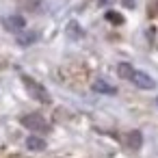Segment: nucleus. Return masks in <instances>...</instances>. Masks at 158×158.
I'll list each match as a JSON object with an SVG mask.
<instances>
[{"label": "nucleus", "mask_w": 158, "mask_h": 158, "mask_svg": "<svg viewBox=\"0 0 158 158\" xmlns=\"http://www.w3.org/2000/svg\"><path fill=\"white\" fill-rule=\"evenodd\" d=\"M22 82H24L26 91H28L37 102H41V104H48V102H50V93L46 91V87H44V85H39V82H37V80H33L31 76H22Z\"/></svg>", "instance_id": "f257e3e1"}, {"label": "nucleus", "mask_w": 158, "mask_h": 158, "mask_svg": "<svg viewBox=\"0 0 158 158\" xmlns=\"http://www.w3.org/2000/svg\"><path fill=\"white\" fill-rule=\"evenodd\" d=\"M67 35H69L72 39H80V37H82V31H80V26H78L76 22H69V24H67Z\"/></svg>", "instance_id": "1a4fd4ad"}, {"label": "nucleus", "mask_w": 158, "mask_h": 158, "mask_svg": "<svg viewBox=\"0 0 158 158\" xmlns=\"http://www.w3.org/2000/svg\"><path fill=\"white\" fill-rule=\"evenodd\" d=\"M26 147H28L31 152H41V149H46V141H44L41 136L31 134V136L26 139Z\"/></svg>", "instance_id": "423d86ee"}, {"label": "nucleus", "mask_w": 158, "mask_h": 158, "mask_svg": "<svg viewBox=\"0 0 158 158\" xmlns=\"http://www.w3.org/2000/svg\"><path fill=\"white\" fill-rule=\"evenodd\" d=\"M156 106H158V98H156Z\"/></svg>", "instance_id": "4468645a"}, {"label": "nucleus", "mask_w": 158, "mask_h": 158, "mask_svg": "<svg viewBox=\"0 0 158 158\" xmlns=\"http://www.w3.org/2000/svg\"><path fill=\"white\" fill-rule=\"evenodd\" d=\"M93 91H95V93H104V95H115V93H117V89H115L113 85H108L106 80H100V78L93 82Z\"/></svg>", "instance_id": "39448f33"}, {"label": "nucleus", "mask_w": 158, "mask_h": 158, "mask_svg": "<svg viewBox=\"0 0 158 158\" xmlns=\"http://www.w3.org/2000/svg\"><path fill=\"white\" fill-rule=\"evenodd\" d=\"M132 85H136L139 89H154L156 87V82H154V78L149 76V74H145V72H139V69H134V74H132Z\"/></svg>", "instance_id": "7ed1b4c3"}, {"label": "nucleus", "mask_w": 158, "mask_h": 158, "mask_svg": "<svg viewBox=\"0 0 158 158\" xmlns=\"http://www.w3.org/2000/svg\"><path fill=\"white\" fill-rule=\"evenodd\" d=\"M141 143H143V136H141V132H139V130H132V132L128 134V147H132V149H139V147H141Z\"/></svg>", "instance_id": "6e6552de"}, {"label": "nucleus", "mask_w": 158, "mask_h": 158, "mask_svg": "<svg viewBox=\"0 0 158 158\" xmlns=\"http://www.w3.org/2000/svg\"><path fill=\"white\" fill-rule=\"evenodd\" d=\"M5 26H7L9 31H13V33H20V31L26 26V20H24L22 15H11V18L5 20Z\"/></svg>", "instance_id": "20e7f679"}, {"label": "nucleus", "mask_w": 158, "mask_h": 158, "mask_svg": "<svg viewBox=\"0 0 158 158\" xmlns=\"http://www.w3.org/2000/svg\"><path fill=\"white\" fill-rule=\"evenodd\" d=\"M106 2H108V0H98V5H100V7H102V5H106Z\"/></svg>", "instance_id": "ddd939ff"}, {"label": "nucleus", "mask_w": 158, "mask_h": 158, "mask_svg": "<svg viewBox=\"0 0 158 158\" xmlns=\"http://www.w3.org/2000/svg\"><path fill=\"white\" fill-rule=\"evenodd\" d=\"M117 74H119V78L130 80V78H132V74H134V67H132L130 63H119V65H117Z\"/></svg>", "instance_id": "0eeeda50"}, {"label": "nucleus", "mask_w": 158, "mask_h": 158, "mask_svg": "<svg viewBox=\"0 0 158 158\" xmlns=\"http://www.w3.org/2000/svg\"><path fill=\"white\" fill-rule=\"evenodd\" d=\"M106 20H108L110 24H123L121 13H115V11H106Z\"/></svg>", "instance_id": "9b49d317"}, {"label": "nucleus", "mask_w": 158, "mask_h": 158, "mask_svg": "<svg viewBox=\"0 0 158 158\" xmlns=\"http://www.w3.org/2000/svg\"><path fill=\"white\" fill-rule=\"evenodd\" d=\"M35 39H37V33H24V35L18 37V44L20 46H31Z\"/></svg>", "instance_id": "9d476101"}, {"label": "nucleus", "mask_w": 158, "mask_h": 158, "mask_svg": "<svg viewBox=\"0 0 158 158\" xmlns=\"http://www.w3.org/2000/svg\"><path fill=\"white\" fill-rule=\"evenodd\" d=\"M22 126L33 130V132H48V121L39 115V113H31V115H24L22 119Z\"/></svg>", "instance_id": "f03ea898"}, {"label": "nucleus", "mask_w": 158, "mask_h": 158, "mask_svg": "<svg viewBox=\"0 0 158 158\" xmlns=\"http://www.w3.org/2000/svg\"><path fill=\"white\" fill-rule=\"evenodd\" d=\"M123 7H128V9H132V7H134V0H123Z\"/></svg>", "instance_id": "f8f14e48"}]
</instances>
